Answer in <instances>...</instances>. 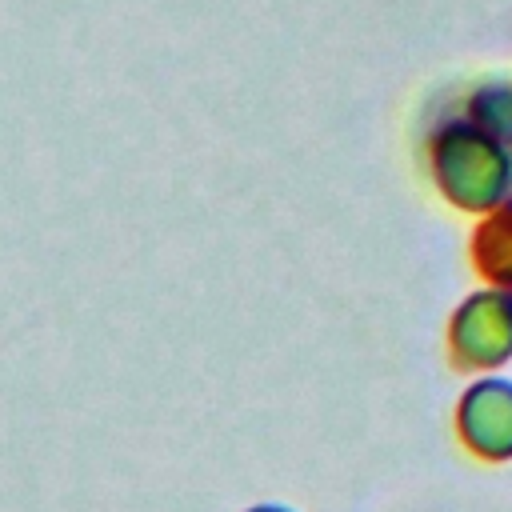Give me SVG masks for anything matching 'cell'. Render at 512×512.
<instances>
[{"label":"cell","instance_id":"1","mask_svg":"<svg viewBox=\"0 0 512 512\" xmlns=\"http://www.w3.org/2000/svg\"><path fill=\"white\" fill-rule=\"evenodd\" d=\"M432 168L444 196L460 208H492L508 192V152L480 124H448L432 144Z\"/></svg>","mask_w":512,"mask_h":512},{"label":"cell","instance_id":"2","mask_svg":"<svg viewBox=\"0 0 512 512\" xmlns=\"http://www.w3.org/2000/svg\"><path fill=\"white\" fill-rule=\"evenodd\" d=\"M448 348L456 368H496L512 356V288H488L468 296L448 324Z\"/></svg>","mask_w":512,"mask_h":512},{"label":"cell","instance_id":"3","mask_svg":"<svg viewBox=\"0 0 512 512\" xmlns=\"http://www.w3.org/2000/svg\"><path fill=\"white\" fill-rule=\"evenodd\" d=\"M456 436L476 460H512V384L476 380L456 404Z\"/></svg>","mask_w":512,"mask_h":512},{"label":"cell","instance_id":"4","mask_svg":"<svg viewBox=\"0 0 512 512\" xmlns=\"http://www.w3.org/2000/svg\"><path fill=\"white\" fill-rule=\"evenodd\" d=\"M472 260L484 280L496 288H512V204L484 216L472 236Z\"/></svg>","mask_w":512,"mask_h":512},{"label":"cell","instance_id":"5","mask_svg":"<svg viewBox=\"0 0 512 512\" xmlns=\"http://www.w3.org/2000/svg\"><path fill=\"white\" fill-rule=\"evenodd\" d=\"M472 124H480L488 136H496L500 144L512 140V88H496V92H480L472 104Z\"/></svg>","mask_w":512,"mask_h":512},{"label":"cell","instance_id":"6","mask_svg":"<svg viewBox=\"0 0 512 512\" xmlns=\"http://www.w3.org/2000/svg\"><path fill=\"white\" fill-rule=\"evenodd\" d=\"M248 512H288V508H276V504H260V508H248Z\"/></svg>","mask_w":512,"mask_h":512}]
</instances>
